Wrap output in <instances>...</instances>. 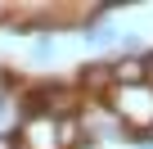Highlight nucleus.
<instances>
[{
  "label": "nucleus",
  "instance_id": "4",
  "mask_svg": "<svg viewBox=\"0 0 153 149\" xmlns=\"http://www.w3.org/2000/svg\"><path fill=\"white\" fill-rule=\"evenodd\" d=\"M0 149H18V140H14L9 131H0Z\"/></svg>",
  "mask_w": 153,
  "mask_h": 149
},
{
  "label": "nucleus",
  "instance_id": "6",
  "mask_svg": "<svg viewBox=\"0 0 153 149\" xmlns=\"http://www.w3.org/2000/svg\"><path fill=\"white\" fill-rule=\"evenodd\" d=\"M140 149H153V140H140Z\"/></svg>",
  "mask_w": 153,
  "mask_h": 149
},
{
  "label": "nucleus",
  "instance_id": "2",
  "mask_svg": "<svg viewBox=\"0 0 153 149\" xmlns=\"http://www.w3.org/2000/svg\"><path fill=\"white\" fill-rule=\"evenodd\" d=\"M86 41L90 45H113L117 41V27H86Z\"/></svg>",
  "mask_w": 153,
  "mask_h": 149
},
{
  "label": "nucleus",
  "instance_id": "3",
  "mask_svg": "<svg viewBox=\"0 0 153 149\" xmlns=\"http://www.w3.org/2000/svg\"><path fill=\"white\" fill-rule=\"evenodd\" d=\"M50 50H54V41H50V36H41V41H36V54H41V59H50Z\"/></svg>",
  "mask_w": 153,
  "mask_h": 149
},
{
  "label": "nucleus",
  "instance_id": "1",
  "mask_svg": "<svg viewBox=\"0 0 153 149\" xmlns=\"http://www.w3.org/2000/svg\"><path fill=\"white\" fill-rule=\"evenodd\" d=\"M108 77H113L117 86H126V91H131V86H144V63L126 54V59H117V63H108Z\"/></svg>",
  "mask_w": 153,
  "mask_h": 149
},
{
  "label": "nucleus",
  "instance_id": "5",
  "mask_svg": "<svg viewBox=\"0 0 153 149\" xmlns=\"http://www.w3.org/2000/svg\"><path fill=\"white\" fill-rule=\"evenodd\" d=\"M140 63H144V82H153V54H144Z\"/></svg>",
  "mask_w": 153,
  "mask_h": 149
}]
</instances>
